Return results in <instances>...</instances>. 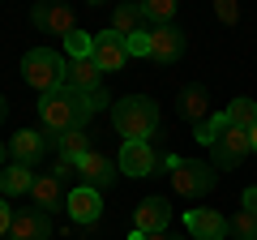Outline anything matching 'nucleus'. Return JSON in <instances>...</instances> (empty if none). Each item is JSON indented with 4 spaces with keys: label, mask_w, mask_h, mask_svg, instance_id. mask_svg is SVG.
<instances>
[{
    "label": "nucleus",
    "mask_w": 257,
    "mask_h": 240,
    "mask_svg": "<svg viewBox=\"0 0 257 240\" xmlns=\"http://www.w3.org/2000/svg\"><path fill=\"white\" fill-rule=\"evenodd\" d=\"M176 111H180V120H189V125H202V120H210V90H206L202 82L193 86H180V94H176Z\"/></svg>",
    "instance_id": "f8f14e48"
},
{
    "label": "nucleus",
    "mask_w": 257,
    "mask_h": 240,
    "mask_svg": "<svg viewBox=\"0 0 257 240\" xmlns=\"http://www.w3.org/2000/svg\"><path fill=\"white\" fill-rule=\"evenodd\" d=\"M167 172H172V189L180 197H206L214 185H219V172H214V163H206V159L172 155L167 159Z\"/></svg>",
    "instance_id": "20e7f679"
},
{
    "label": "nucleus",
    "mask_w": 257,
    "mask_h": 240,
    "mask_svg": "<svg viewBox=\"0 0 257 240\" xmlns=\"http://www.w3.org/2000/svg\"><path fill=\"white\" fill-rule=\"evenodd\" d=\"M64 69H69V60H64L56 47H30L26 60H22V77H26L39 94L60 90L64 86Z\"/></svg>",
    "instance_id": "7ed1b4c3"
},
{
    "label": "nucleus",
    "mask_w": 257,
    "mask_h": 240,
    "mask_svg": "<svg viewBox=\"0 0 257 240\" xmlns=\"http://www.w3.org/2000/svg\"><path fill=\"white\" fill-rule=\"evenodd\" d=\"M52 176L64 185V180H73V176H77V163H69V159H56V163H52Z\"/></svg>",
    "instance_id": "c756f323"
},
{
    "label": "nucleus",
    "mask_w": 257,
    "mask_h": 240,
    "mask_svg": "<svg viewBox=\"0 0 257 240\" xmlns=\"http://www.w3.org/2000/svg\"><path fill=\"white\" fill-rule=\"evenodd\" d=\"M248 142H253V155H257V125H253V129H248Z\"/></svg>",
    "instance_id": "f704fd0d"
},
{
    "label": "nucleus",
    "mask_w": 257,
    "mask_h": 240,
    "mask_svg": "<svg viewBox=\"0 0 257 240\" xmlns=\"http://www.w3.org/2000/svg\"><path fill=\"white\" fill-rule=\"evenodd\" d=\"M56 150H60V159H69V163H82L94 146H90V133L86 129H69V133L56 138Z\"/></svg>",
    "instance_id": "aec40b11"
},
{
    "label": "nucleus",
    "mask_w": 257,
    "mask_h": 240,
    "mask_svg": "<svg viewBox=\"0 0 257 240\" xmlns=\"http://www.w3.org/2000/svg\"><path fill=\"white\" fill-rule=\"evenodd\" d=\"M180 56H184L180 26H150V60H159V65H176Z\"/></svg>",
    "instance_id": "ddd939ff"
},
{
    "label": "nucleus",
    "mask_w": 257,
    "mask_h": 240,
    "mask_svg": "<svg viewBox=\"0 0 257 240\" xmlns=\"http://www.w3.org/2000/svg\"><path fill=\"white\" fill-rule=\"evenodd\" d=\"M39 125H43V133H52V138H60V133H69V129H86V111H82L77 90L60 86V90H52V94H39Z\"/></svg>",
    "instance_id": "f03ea898"
},
{
    "label": "nucleus",
    "mask_w": 257,
    "mask_h": 240,
    "mask_svg": "<svg viewBox=\"0 0 257 240\" xmlns=\"http://www.w3.org/2000/svg\"><path fill=\"white\" fill-rule=\"evenodd\" d=\"M167 223H172L167 197H146V202L133 206V231H142V236H163Z\"/></svg>",
    "instance_id": "0eeeda50"
},
{
    "label": "nucleus",
    "mask_w": 257,
    "mask_h": 240,
    "mask_svg": "<svg viewBox=\"0 0 257 240\" xmlns=\"http://www.w3.org/2000/svg\"><path fill=\"white\" fill-rule=\"evenodd\" d=\"M94 47V35H86V30H73V35L64 39V52H69V60H82V56H90Z\"/></svg>",
    "instance_id": "a878e982"
},
{
    "label": "nucleus",
    "mask_w": 257,
    "mask_h": 240,
    "mask_svg": "<svg viewBox=\"0 0 257 240\" xmlns=\"http://www.w3.org/2000/svg\"><path fill=\"white\" fill-rule=\"evenodd\" d=\"M30 197H35V206H39V210L56 214V210L64 206V197H69V193H64V185L56 180L52 172H47V176H39V180H35V189H30Z\"/></svg>",
    "instance_id": "6ab92c4d"
},
{
    "label": "nucleus",
    "mask_w": 257,
    "mask_h": 240,
    "mask_svg": "<svg viewBox=\"0 0 257 240\" xmlns=\"http://www.w3.org/2000/svg\"><path fill=\"white\" fill-rule=\"evenodd\" d=\"M146 26V22H142V5H116V9H111V35H120V39H128V35H138V30Z\"/></svg>",
    "instance_id": "412c9836"
},
{
    "label": "nucleus",
    "mask_w": 257,
    "mask_h": 240,
    "mask_svg": "<svg viewBox=\"0 0 257 240\" xmlns=\"http://www.w3.org/2000/svg\"><path fill=\"white\" fill-rule=\"evenodd\" d=\"M47 142H56V138H43L39 129H22V133H13L9 138V155H13V163H30L35 167V159H43V146Z\"/></svg>",
    "instance_id": "f3484780"
},
{
    "label": "nucleus",
    "mask_w": 257,
    "mask_h": 240,
    "mask_svg": "<svg viewBox=\"0 0 257 240\" xmlns=\"http://www.w3.org/2000/svg\"><path fill=\"white\" fill-rule=\"evenodd\" d=\"M227 125H231V129H244V133L257 125V103L248 99V94H240V99L227 103Z\"/></svg>",
    "instance_id": "4be33fe9"
},
{
    "label": "nucleus",
    "mask_w": 257,
    "mask_h": 240,
    "mask_svg": "<svg viewBox=\"0 0 257 240\" xmlns=\"http://www.w3.org/2000/svg\"><path fill=\"white\" fill-rule=\"evenodd\" d=\"M64 86H69V90H77V94L99 90V86H103V69L94 65L90 56H82V60H69V69H64Z\"/></svg>",
    "instance_id": "dca6fc26"
},
{
    "label": "nucleus",
    "mask_w": 257,
    "mask_h": 240,
    "mask_svg": "<svg viewBox=\"0 0 257 240\" xmlns=\"http://www.w3.org/2000/svg\"><path fill=\"white\" fill-rule=\"evenodd\" d=\"M111 125L124 142H150L159 133V103L150 94H124L111 107Z\"/></svg>",
    "instance_id": "f257e3e1"
},
{
    "label": "nucleus",
    "mask_w": 257,
    "mask_h": 240,
    "mask_svg": "<svg viewBox=\"0 0 257 240\" xmlns=\"http://www.w3.org/2000/svg\"><path fill=\"white\" fill-rule=\"evenodd\" d=\"M231 125H227V111H214L210 120H202V125H193V138L202 142V146H214V142L223 138V133H227Z\"/></svg>",
    "instance_id": "5701e85b"
},
{
    "label": "nucleus",
    "mask_w": 257,
    "mask_h": 240,
    "mask_svg": "<svg viewBox=\"0 0 257 240\" xmlns=\"http://www.w3.org/2000/svg\"><path fill=\"white\" fill-rule=\"evenodd\" d=\"M124 52L128 56H150V26H142L138 35H128L124 39Z\"/></svg>",
    "instance_id": "cd10ccee"
},
{
    "label": "nucleus",
    "mask_w": 257,
    "mask_h": 240,
    "mask_svg": "<svg viewBox=\"0 0 257 240\" xmlns=\"http://www.w3.org/2000/svg\"><path fill=\"white\" fill-rule=\"evenodd\" d=\"M9 163V146H5V142H0V167Z\"/></svg>",
    "instance_id": "72a5a7b5"
},
{
    "label": "nucleus",
    "mask_w": 257,
    "mask_h": 240,
    "mask_svg": "<svg viewBox=\"0 0 257 240\" xmlns=\"http://www.w3.org/2000/svg\"><path fill=\"white\" fill-rule=\"evenodd\" d=\"M77 99H82V111H86V120H90V116H99V111L111 103L103 86H99V90H86V94H77Z\"/></svg>",
    "instance_id": "bb28decb"
},
{
    "label": "nucleus",
    "mask_w": 257,
    "mask_h": 240,
    "mask_svg": "<svg viewBox=\"0 0 257 240\" xmlns=\"http://www.w3.org/2000/svg\"><path fill=\"white\" fill-rule=\"evenodd\" d=\"M184 227H189L193 240H223V236H231V223L223 219L214 206H197V210H189V214H184Z\"/></svg>",
    "instance_id": "6e6552de"
},
{
    "label": "nucleus",
    "mask_w": 257,
    "mask_h": 240,
    "mask_svg": "<svg viewBox=\"0 0 257 240\" xmlns=\"http://www.w3.org/2000/svg\"><path fill=\"white\" fill-rule=\"evenodd\" d=\"M116 167H111L107 155H99V150H90V155L77 163V185H90V189H107L111 180H116Z\"/></svg>",
    "instance_id": "2eb2a0df"
},
{
    "label": "nucleus",
    "mask_w": 257,
    "mask_h": 240,
    "mask_svg": "<svg viewBox=\"0 0 257 240\" xmlns=\"http://www.w3.org/2000/svg\"><path fill=\"white\" fill-rule=\"evenodd\" d=\"M214 18H219V22H227V26H231V22L240 18V9H236V0H214Z\"/></svg>",
    "instance_id": "c85d7f7f"
},
{
    "label": "nucleus",
    "mask_w": 257,
    "mask_h": 240,
    "mask_svg": "<svg viewBox=\"0 0 257 240\" xmlns=\"http://www.w3.org/2000/svg\"><path fill=\"white\" fill-rule=\"evenodd\" d=\"M240 202H244V210H248V214H257V185H248L244 193H240Z\"/></svg>",
    "instance_id": "2f4dec72"
},
{
    "label": "nucleus",
    "mask_w": 257,
    "mask_h": 240,
    "mask_svg": "<svg viewBox=\"0 0 257 240\" xmlns=\"http://www.w3.org/2000/svg\"><path fill=\"white\" fill-rule=\"evenodd\" d=\"M64 210H69V219H73L77 227H94V223H99V214H103V197H99V189H90V185L69 189V197H64Z\"/></svg>",
    "instance_id": "423d86ee"
},
{
    "label": "nucleus",
    "mask_w": 257,
    "mask_h": 240,
    "mask_svg": "<svg viewBox=\"0 0 257 240\" xmlns=\"http://www.w3.org/2000/svg\"><path fill=\"white\" fill-rule=\"evenodd\" d=\"M30 22H35L43 35H60V43L77 30V13L64 9V5H39V9L30 13Z\"/></svg>",
    "instance_id": "9d476101"
},
{
    "label": "nucleus",
    "mask_w": 257,
    "mask_h": 240,
    "mask_svg": "<svg viewBox=\"0 0 257 240\" xmlns=\"http://www.w3.org/2000/svg\"><path fill=\"white\" fill-rule=\"evenodd\" d=\"M116 167L124 176H159V167H167V159L155 150V142H124Z\"/></svg>",
    "instance_id": "39448f33"
},
{
    "label": "nucleus",
    "mask_w": 257,
    "mask_h": 240,
    "mask_svg": "<svg viewBox=\"0 0 257 240\" xmlns=\"http://www.w3.org/2000/svg\"><path fill=\"white\" fill-rule=\"evenodd\" d=\"M172 18H176V0H142V22L172 26Z\"/></svg>",
    "instance_id": "b1692460"
},
{
    "label": "nucleus",
    "mask_w": 257,
    "mask_h": 240,
    "mask_svg": "<svg viewBox=\"0 0 257 240\" xmlns=\"http://www.w3.org/2000/svg\"><path fill=\"white\" fill-rule=\"evenodd\" d=\"M5 111H9V99H5V94H0V120H5Z\"/></svg>",
    "instance_id": "c9c22d12"
},
{
    "label": "nucleus",
    "mask_w": 257,
    "mask_h": 240,
    "mask_svg": "<svg viewBox=\"0 0 257 240\" xmlns=\"http://www.w3.org/2000/svg\"><path fill=\"white\" fill-rule=\"evenodd\" d=\"M128 240H180V236H167V231H163V236H142V231H128Z\"/></svg>",
    "instance_id": "473e14b6"
},
{
    "label": "nucleus",
    "mask_w": 257,
    "mask_h": 240,
    "mask_svg": "<svg viewBox=\"0 0 257 240\" xmlns=\"http://www.w3.org/2000/svg\"><path fill=\"white\" fill-rule=\"evenodd\" d=\"M35 180H39V176H35L30 163H9L5 172H0V197L9 202V197H18V193H30Z\"/></svg>",
    "instance_id": "a211bd4d"
},
{
    "label": "nucleus",
    "mask_w": 257,
    "mask_h": 240,
    "mask_svg": "<svg viewBox=\"0 0 257 240\" xmlns=\"http://www.w3.org/2000/svg\"><path fill=\"white\" fill-rule=\"evenodd\" d=\"M227 223H231V236H236V240H257V214L236 210Z\"/></svg>",
    "instance_id": "393cba45"
},
{
    "label": "nucleus",
    "mask_w": 257,
    "mask_h": 240,
    "mask_svg": "<svg viewBox=\"0 0 257 240\" xmlns=\"http://www.w3.org/2000/svg\"><path fill=\"white\" fill-rule=\"evenodd\" d=\"M13 231V210H9V202L0 197V236H9Z\"/></svg>",
    "instance_id": "7c9ffc66"
},
{
    "label": "nucleus",
    "mask_w": 257,
    "mask_h": 240,
    "mask_svg": "<svg viewBox=\"0 0 257 240\" xmlns=\"http://www.w3.org/2000/svg\"><path fill=\"white\" fill-rule=\"evenodd\" d=\"M90 60L103 69V73H120L128 65V52H124V39L111 35V30H99L94 35V47H90Z\"/></svg>",
    "instance_id": "1a4fd4ad"
},
{
    "label": "nucleus",
    "mask_w": 257,
    "mask_h": 240,
    "mask_svg": "<svg viewBox=\"0 0 257 240\" xmlns=\"http://www.w3.org/2000/svg\"><path fill=\"white\" fill-rule=\"evenodd\" d=\"M52 236V214L39 210V206H26V210L13 214V231L9 240H47Z\"/></svg>",
    "instance_id": "4468645a"
},
{
    "label": "nucleus",
    "mask_w": 257,
    "mask_h": 240,
    "mask_svg": "<svg viewBox=\"0 0 257 240\" xmlns=\"http://www.w3.org/2000/svg\"><path fill=\"white\" fill-rule=\"evenodd\" d=\"M210 150H214V167H219V172H227V167H236V163H244V159H248L253 142H248L244 129H227Z\"/></svg>",
    "instance_id": "9b49d317"
}]
</instances>
